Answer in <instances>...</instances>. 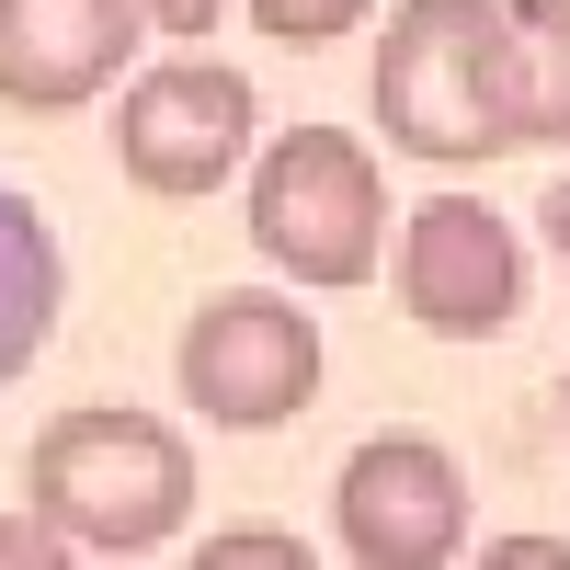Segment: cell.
<instances>
[{
    "instance_id": "cell-6",
    "label": "cell",
    "mask_w": 570,
    "mask_h": 570,
    "mask_svg": "<svg viewBox=\"0 0 570 570\" xmlns=\"http://www.w3.org/2000/svg\"><path fill=\"white\" fill-rule=\"evenodd\" d=\"M331 537L354 570H445L468 548V468L434 434H365L331 480Z\"/></svg>"
},
{
    "instance_id": "cell-12",
    "label": "cell",
    "mask_w": 570,
    "mask_h": 570,
    "mask_svg": "<svg viewBox=\"0 0 570 570\" xmlns=\"http://www.w3.org/2000/svg\"><path fill=\"white\" fill-rule=\"evenodd\" d=\"M58 570V559H80L69 548V525H58V513H46V502H23V513H0V570Z\"/></svg>"
},
{
    "instance_id": "cell-11",
    "label": "cell",
    "mask_w": 570,
    "mask_h": 570,
    "mask_svg": "<svg viewBox=\"0 0 570 570\" xmlns=\"http://www.w3.org/2000/svg\"><path fill=\"white\" fill-rule=\"evenodd\" d=\"M376 12V0H252V23L274 35V46H297V58H320L331 35H354Z\"/></svg>"
},
{
    "instance_id": "cell-4",
    "label": "cell",
    "mask_w": 570,
    "mask_h": 570,
    "mask_svg": "<svg viewBox=\"0 0 570 570\" xmlns=\"http://www.w3.org/2000/svg\"><path fill=\"white\" fill-rule=\"evenodd\" d=\"M263 160V104L228 58H160L115 91V171L137 195L195 206L217 183H240Z\"/></svg>"
},
{
    "instance_id": "cell-13",
    "label": "cell",
    "mask_w": 570,
    "mask_h": 570,
    "mask_svg": "<svg viewBox=\"0 0 570 570\" xmlns=\"http://www.w3.org/2000/svg\"><path fill=\"white\" fill-rule=\"evenodd\" d=\"M206 559H274V570H308L297 537H274V525H240V537H206Z\"/></svg>"
},
{
    "instance_id": "cell-3",
    "label": "cell",
    "mask_w": 570,
    "mask_h": 570,
    "mask_svg": "<svg viewBox=\"0 0 570 570\" xmlns=\"http://www.w3.org/2000/svg\"><path fill=\"white\" fill-rule=\"evenodd\" d=\"M389 183H376V149L343 126H285L252 160V252L297 285H365L389 263Z\"/></svg>"
},
{
    "instance_id": "cell-5",
    "label": "cell",
    "mask_w": 570,
    "mask_h": 570,
    "mask_svg": "<svg viewBox=\"0 0 570 570\" xmlns=\"http://www.w3.org/2000/svg\"><path fill=\"white\" fill-rule=\"evenodd\" d=\"M171 376L183 400L228 434H274V422H297L320 400V320L263 297V285H217V297L183 320L171 343Z\"/></svg>"
},
{
    "instance_id": "cell-1",
    "label": "cell",
    "mask_w": 570,
    "mask_h": 570,
    "mask_svg": "<svg viewBox=\"0 0 570 570\" xmlns=\"http://www.w3.org/2000/svg\"><path fill=\"white\" fill-rule=\"evenodd\" d=\"M23 502H46L69 525L80 559H149L195 525V445L160 411L126 400H80L35 434L23 456Z\"/></svg>"
},
{
    "instance_id": "cell-8",
    "label": "cell",
    "mask_w": 570,
    "mask_h": 570,
    "mask_svg": "<svg viewBox=\"0 0 570 570\" xmlns=\"http://www.w3.org/2000/svg\"><path fill=\"white\" fill-rule=\"evenodd\" d=\"M149 0H0V104L12 115H80L137 58Z\"/></svg>"
},
{
    "instance_id": "cell-15",
    "label": "cell",
    "mask_w": 570,
    "mask_h": 570,
    "mask_svg": "<svg viewBox=\"0 0 570 570\" xmlns=\"http://www.w3.org/2000/svg\"><path fill=\"white\" fill-rule=\"evenodd\" d=\"M559 434H570V376H559Z\"/></svg>"
},
{
    "instance_id": "cell-2",
    "label": "cell",
    "mask_w": 570,
    "mask_h": 570,
    "mask_svg": "<svg viewBox=\"0 0 570 570\" xmlns=\"http://www.w3.org/2000/svg\"><path fill=\"white\" fill-rule=\"evenodd\" d=\"M376 126L400 160H434V171H480L525 149L491 0H400L376 35Z\"/></svg>"
},
{
    "instance_id": "cell-10",
    "label": "cell",
    "mask_w": 570,
    "mask_h": 570,
    "mask_svg": "<svg viewBox=\"0 0 570 570\" xmlns=\"http://www.w3.org/2000/svg\"><path fill=\"white\" fill-rule=\"evenodd\" d=\"M525 149H570V0H491Z\"/></svg>"
},
{
    "instance_id": "cell-9",
    "label": "cell",
    "mask_w": 570,
    "mask_h": 570,
    "mask_svg": "<svg viewBox=\"0 0 570 570\" xmlns=\"http://www.w3.org/2000/svg\"><path fill=\"white\" fill-rule=\"evenodd\" d=\"M58 297H69V263H58V228H46L12 183H0V389L46 354L58 331Z\"/></svg>"
},
{
    "instance_id": "cell-14",
    "label": "cell",
    "mask_w": 570,
    "mask_h": 570,
    "mask_svg": "<svg viewBox=\"0 0 570 570\" xmlns=\"http://www.w3.org/2000/svg\"><path fill=\"white\" fill-rule=\"evenodd\" d=\"M149 35H217V0H149Z\"/></svg>"
},
{
    "instance_id": "cell-7",
    "label": "cell",
    "mask_w": 570,
    "mask_h": 570,
    "mask_svg": "<svg viewBox=\"0 0 570 570\" xmlns=\"http://www.w3.org/2000/svg\"><path fill=\"white\" fill-rule=\"evenodd\" d=\"M400 308L434 343H491L525 308V240L480 195H422L400 206Z\"/></svg>"
}]
</instances>
